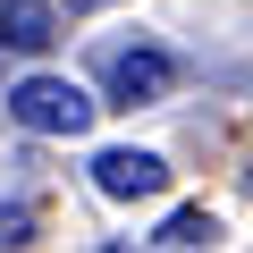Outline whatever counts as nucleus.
<instances>
[{
  "label": "nucleus",
  "instance_id": "f257e3e1",
  "mask_svg": "<svg viewBox=\"0 0 253 253\" xmlns=\"http://www.w3.org/2000/svg\"><path fill=\"white\" fill-rule=\"evenodd\" d=\"M93 110H101V101H93L76 76H26V84H9V118L26 126V135H84Z\"/></svg>",
  "mask_w": 253,
  "mask_h": 253
},
{
  "label": "nucleus",
  "instance_id": "f03ea898",
  "mask_svg": "<svg viewBox=\"0 0 253 253\" xmlns=\"http://www.w3.org/2000/svg\"><path fill=\"white\" fill-rule=\"evenodd\" d=\"M101 84H110V110H144L177 93V59L161 42H126V51H101Z\"/></svg>",
  "mask_w": 253,
  "mask_h": 253
},
{
  "label": "nucleus",
  "instance_id": "7ed1b4c3",
  "mask_svg": "<svg viewBox=\"0 0 253 253\" xmlns=\"http://www.w3.org/2000/svg\"><path fill=\"white\" fill-rule=\"evenodd\" d=\"M93 186L110 203H152V194H169V161L135 152V144H110V152H93Z\"/></svg>",
  "mask_w": 253,
  "mask_h": 253
},
{
  "label": "nucleus",
  "instance_id": "20e7f679",
  "mask_svg": "<svg viewBox=\"0 0 253 253\" xmlns=\"http://www.w3.org/2000/svg\"><path fill=\"white\" fill-rule=\"evenodd\" d=\"M59 42V0H0V51H51Z\"/></svg>",
  "mask_w": 253,
  "mask_h": 253
},
{
  "label": "nucleus",
  "instance_id": "39448f33",
  "mask_svg": "<svg viewBox=\"0 0 253 253\" xmlns=\"http://www.w3.org/2000/svg\"><path fill=\"white\" fill-rule=\"evenodd\" d=\"M211 236H219V219H211V211H177V219L161 228V245H177V253H194V245H211Z\"/></svg>",
  "mask_w": 253,
  "mask_h": 253
},
{
  "label": "nucleus",
  "instance_id": "423d86ee",
  "mask_svg": "<svg viewBox=\"0 0 253 253\" xmlns=\"http://www.w3.org/2000/svg\"><path fill=\"white\" fill-rule=\"evenodd\" d=\"M26 236H34V211L9 203V211H0V245H26Z\"/></svg>",
  "mask_w": 253,
  "mask_h": 253
},
{
  "label": "nucleus",
  "instance_id": "0eeeda50",
  "mask_svg": "<svg viewBox=\"0 0 253 253\" xmlns=\"http://www.w3.org/2000/svg\"><path fill=\"white\" fill-rule=\"evenodd\" d=\"M68 9H110V0H68Z\"/></svg>",
  "mask_w": 253,
  "mask_h": 253
},
{
  "label": "nucleus",
  "instance_id": "6e6552de",
  "mask_svg": "<svg viewBox=\"0 0 253 253\" xmlns=\"http://www.w3.org/2000/svg\"><path fill=\"white\" fill-rule=\"evenodd\" d=\"M93 253H126V245H93Z\"/></svg>",
  "mask_w": 253,
  "mask_h": 253
},
{
  "label": "nucleus",
  "instance_id": "1a4fd4ad",
  "mask_svg": "<svg viewBox=\"0 0 253 253\" xmlns=\"http://www.w3.org/2000/svg\"><path fill=\"white\" fill-rule=\"evenodd\" d=\"M245 186H253V169H245Z\"/></svg>",
  "mask_w": 253,
  "mask_h": 253
}]
</instances>
